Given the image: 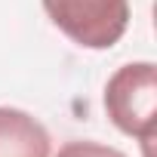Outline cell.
Masks as SVG:
<instances>
[{
	"label": "cell",
	"mask_w": 157,
	"mask_h": 157,
	"mask_svg": "<svg viewBox=\"0 0 157 157\" xmlns=\"http://www.w3.org/2000/svg\"><path fill=\"white\" fill-rule=\"evenodd\" d=\"M0 157H49L46 126L22 108H0Z\"/></svg>",
	"instance_id": "3"
},
{
	"label": "cell",
	"mask_w": 157,
	"mask_h": 157,
	"mask_svg": "<svg viewBox=\"0 0 157 157\" xmlns=\"http://www.w3.org/2000/svg\"><path fill=\"white\" fill-rule=\"evenodd\" d=\"M43 10L83 49H111L129 25V0H43Z\"/></svg>",
	"instance_id": "2"
},
{
	"label": "cell",
	"mask_w": 157,
	"mask_h": 157,
	"mask_svg": "<svg viewBox=\"0 0 157 157\" xmlns=\"http://www.w3.org/2000/svg\"><path fill=\"white\" fill-rule=\"evenodd\" d=\"M105 111L111 123L139 139L145 157H151V142L157 129V68L154 62H129L111 74L105 86Z\"/></svg>",
	"instance_id": "1"
},
{
	"label": "cell",
	"mask_w": 157,
	"mask_h": 157,
	"mask_svg": "<svg viewBox=\"0 0 157 157\" xmlns=\"http://www.w3.org/2000/svg\"><path fill=\"white\" fill-rule=\"evenodd\" d=\"M56 157H126L123 151L111 148V145H102V142H68L59 148Z\"/></svg>",
	"instance_id": "4"
}]
</instances>
